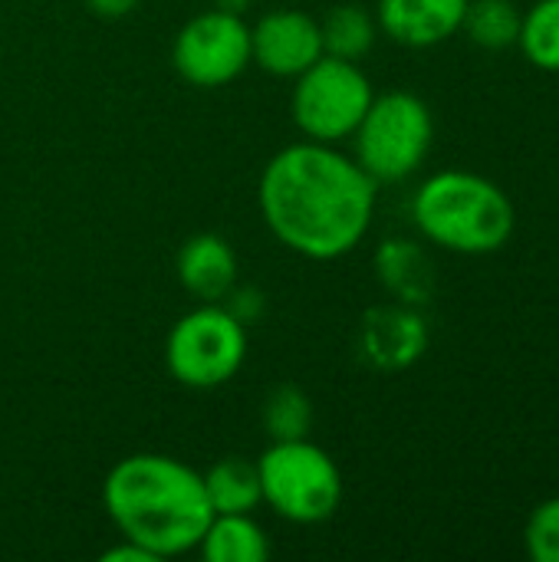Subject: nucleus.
<instances>
[{
  "label": "nucleus",
  "mask_w": 559,
  "mask_h": 562,
  "mask_svg": "<svg viewBox=\"0 0 559 562\" xmlns=\"http://www.w3.org/2000/svg\"><path fill=\"white\" fill-rule=\"evenodd\" d=\"M260 422L264 431L273 441H297V438H310L313 428V402L310 395L293 385V382H280L267 392L264 408H260Z\"/></svg>",
  "instance_id": "nucleus-17"
},
{
  "label": "nucleus",
  "mask_w": 559,
  "mask_h": 562,
  "mask_svg": "<svg viewBox=\"0 0 559 562\" xmlns=\"http://www.w3.org/2000/svg\"><path fill=\"white\" fill-rule=\"evenodd\" d=\"M517 43L537 69L559 72V0H537L524 13Z\"/></svg>",
  "instance_id": "nucleus-19"
},
{
  "label": "nucleus",
  "mask_w": 559,
  "mask_h": 562,
  "mask_svg": "<svg viewBox=\"0 0 559 562\" xmlns=\"http://www.w3.org/2000/svg\"><path fill=\"white\" fill-rule=\"evenodd\" d=\"M102 507L119 533L158 560L198 550L214 510L204 477L168 454H128L102 484Z\"/></svg>",
  "instance_id": "nucleus-2"
},
{
  "label": "nucleus",
  "mask_w": 559,
  "mask_h": 562,
  "mask_svg": "<svg viewBox=\"0 0 559 562\" xmlns=\"http://www.w3.org/2000/svg\"><path fill=\"white\" fill-rule=\"evenodd\" d=\"M376 273H379V283L405 306H425L438 286L432 257L425 254L422 244L409 237H389L379 244Z\"/></svg>",
  "instance_id": "nucleus-13"
},
{
  "label": "nucleus",
  "mask_w": 559,
  "mask_h": 562,
  "mask_svg": "<svg viewBox=\"0 0 559 562\" xmlns=\"http://www.w3.org/2000/svg\"><path fill=\"white\" fill-rule=\"evenodd\" d=\"M412 221L435 247L465 257H484L514 237L517 211L504 188L491 178L448 168L422 181L412 198Z\"/></svg>",
  "instance_id": "nucleus-3"
},
{
  "label": "nucleus",
  "mask_w": 559,
  "mask_h": 562,
  "mask_svg": "<svg viewBox=\"0 0 559 562\" xmlns=\"http://www.w3.org/2000/svg\"><path fill=\"white\" fill-rule=\"evenodd\" d=\"M214 7H217V10H224V13L244 16V13L254 7V0H214Z\"/></svg>",
  "instance_id": "nucleus-24"
},
{
  "label": "nucleus",
  "mask_w": 559,
  "mask_h": 562,
  "mask_svg": "<svg viewBox=\"0 0 559 562\" xmlns=\"http://www.w3.org/2000/svg\"><path fill=\"white\" fill-rule=\"evenodd\" d=\"M379 181L326 142L280 148L257 184L260 217L270 234L306 260L353 254L372 227Z\"/></svg>",
  "instance_id": "nucleus-1"
},
{
  "label": "nucleus",
  "mask_w": 559,
  "mask_h": 562,
  "mask_svg": "<svg viewBox=\"0 0 559 562\" xmlns=\"http://www.w3.org/2000/svg\"><path fill=\"white\" fill-rule=\"evenodd\" d=\"M201 477L214 514H254L264 504L257 461L227 454L217 464H211Z\"/></svg>",
  "instance_id": "nucleus-15"
},
{
  "label": "nucleus",
  "mask_w": 559,
  "mask_h": 562,
  "mask_svg": "<svg viewBox=\"0 0 559 562\" xmlns=\"http://www.w3.org/2000/svg\"><path fill=\"white\" fill-rule=\"evenodd\" d=\"M468 0H379V30L409 49H428L451 40L465 23Z\"/></svg>",
  "instance_id": "nucleus-11"
},
{
  "label": "nucleus",
  "mask_w": 559,
  "mask_h": 562,
  "mask_svg": "<svg viewBox=\"0 0 559 562\" xmlns=\"http://www.w3.org/2000/svg\"><path fill=\"white\" fill-rule=\"evenodd\" d=\"M524 547L534 562H559V497H550L530 510Z\"/></svg>",
  "instance_id": "nucleus-20"
},
{
  "label": "nucleus",
  "mask_w": 559,
  "mask_h": 562,
  "mask_svg": "<svg viewBox=\"0 0 559 562\" xmlns=\"http://www.w3.org/2000/svg\"><path fill=\"white\" fill-rule=\"evenodd\" d=\"M320 56V20L303 10H270L250 26V59L270 76L297 79Z\"/></svg>",
  "instance_id": "nucleus-9"
},
{
  "label": "nucleus",
  "mask_w": 559,
  "mask_h": 562,
  "mask_svg": "<svg viewBox=\"0 0 559 562\" xmlns=\"http://www.w3.org/2000/svg\"><path fill=\"white\" fill-rule=\"evenodd\" d=\"M198 553L204 562H264L270 540L250 514H214Z\"/></svg>",
  "instance_id": "nucleus-14"
},
{
  "label": "nucleus",
  "mask_w": 559,
  "mask_h": 562,
  "mask_svg": "<svg viewBox=\"0 0 559 562\" xmlns=\"http://www.w3.org/2000/svg\"><path fill=\"white\" fill-rule=\"evenodd\" d=\"M372 95V82L359 69V63L323 53L297 76L290 112L297 128L310 142L336 145L343 138H353Z\"/></svg>",
  "instance_id": "nucleus-7"
},
{
  "label": "nucleus",
  "mask_w": 559,
  "mask_h": 562,
  "mask_svg": "<svg viewBox=\"0 0 559 562\" xmlns=\"http://www.w3.org/2000/svg\"><path fill=\"white\" fill-rule=\"evenodd\" d=\"M356 161L379 184L405 181L432 151L435 119L432 109L405 89L372 95L362 122L353 132Z\"/></svg>",
  "instance_id": "nucleus-5"
},
{
  "label": "nucleus",
  "mask_w": 559,
  "mask_h": 562,
  "mask_svg": "<svg viewBox=\"0 0 559 562\" xmlns=\"http://www.w3.org/2000/svg\"><path fill=\"white\" fill-rule=\"evenodd\" d=\"M102 562H161L152 550H145L142 543H132V540H125L122 537V543H115V547H109L102 557Z\"/></svg>",
  "instance_id": "nucleus-22"
},
{
  "label": "nucleus",
  "mask_w": 559,
  "mask_h": 562,
  "mask_svg": "<svg viewBox=\"0 0 559 562\" xmlns=\"http://www.w3.org/2000/svg\"><path fill=\"white\" fill-rule=\"evenodd\" d=\"M428 349V323L418 306L385 303L366 310L359 323V352L379 372L412 369Z\"/></svg>",
  "instance_id": "nucleus-10"
},
{
  "label": "nucleus",
  "mask_w": 559,
  "mask_h": 562,
  "mask_svg": "<svg viewBox=\"0 0 559 562\" xmlns=\"http://www.w3.org/2000/svg\"><path fill=\"white\" fill-rule=\"evenodd\" d=\"M175 72L198 89H221L244 76L250 59V26L244 16L204 10L191 16L171 43Z\"/></svg>",
  "instance_id": "nucleus-8"
},
{
  "label": "nucleus",
  "mask_w": 559,
  "mask_h": 562,
  "mask_svg": "<svg viewBox=\"0 0 559 562\" xmlns=\"http://www.w3.org/2000/svg\"><path fill=\"white\" fill-rule=\"evenodd\" d=\"M257 471L264 504L287 524H323L343 504V474L336 461L310 438L273 441L260 454Z\"/></svg>",
  "instance_id": "nucleus-4"
},
{
  "label": "nucleus",
  "mask_w": 559,
  "mask_h": 562,
  "mask_svg": "<svg viewBox=\"0 0 559 562\" xmlns=\"http://www.w3.org/2000/svg\"><path fill=\"white\" fill-rule=\"evenodd\" d=\"M247 359V326L221 303H201L185 313L165 342V366L185 389H217L231 382Z\"/></svg>",
  "instance_id": "nucleus-6"
},
{
  "label": "nucleus",
  "mask_w": 559,
  "mask_h": 562,
  "mask_svg": "<svg viewBox=\"0 0 559 562\" xmlns=\"http://www.w3.org/2000/svg\"><path fill=\"white\" fill-rule=\"evenodd\" d=\"M320 36H323V53L326 56H339V59L359 63L376 46L379 23L359 3H336L320 20Z\"/></svg>",
  "instance_id": "nucleus-16"
},
{
  "label": "nucleus",
  "mask_w": 559,
  "mask_h": 562,
  "mask_svg": "<svg viewBox=\"0 0 559 562\" xmlns=\"http://www.w3.org/2000/svg\"><path fill=\"white\" fill-rule=\"evenodd\" d=\"M138 3H142V0H86V7H89L96 16H102V20H122V16H128Z\"/></svg>",
  "instance_id": "nucleus-23"
},
{
  "label": "nucleus",
  "mask_w": 559,
  "mask_h": 562,
  "mask_svg": "<svg viewBox=\"0 0 559 562\" xmlns=\"http://www.w3.org/2000/svg\"><path fill=\"white\" fill-rule=\"evenodd\" d=\"M224 310H227L237 323L250 326V323H257V319L264 316L267 296H264L257 286H250V283H234V286L227 290V296H224Z\"/></svg>",
  "instance_id": "nucleus-21"
},
{
  "label": "nucleus",
  "mask_w": 559,
  "mask_h": 562,
  "mask_svg": "<svg viewBox=\"0 0 559 562\" xmlns=\"http://www.w3.org/2000/svg\"><path fill=\"white\" fill-rule=\"evenodd\" d=\"M521 20L524 13L514 0H468L461 30L484 49H507L521 36Z\"/></svg>",
  "instance_id": "nucleus-18"
},
{
  "label": "nucleus",
  "mask_w": 559,
  "mask_h": 562,
  "mask_svg": "<svg viewBox=\"0 0 559 562\" xmlns=\"http://www.w3.org/2000/svg\"><path fill=\"white\" fill-rule=\"evenodd\" d=\"M181 286L201 303H221L237 283V254L221 234H198L181 244L175 260Z\"/></svg>",
  "instance_id": "nucleus-12"
}]
</instances>
